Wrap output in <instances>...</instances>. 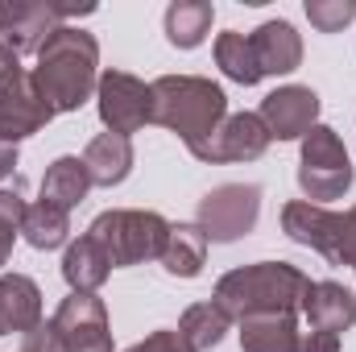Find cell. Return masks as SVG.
Returning <instances> with one entry per match:
<instances>
[{"label": "cell", "mask_w": 356, "mask_h": 352, "mask_svg": "<svg viewBox=\"0 0 356 352\" xmlns=\"http://www.w3.org/2000/svg\"><path fill=\"white\" fill-rule=\"evenodd\" d=\"M298 311L307 315V323H311L315 332L340 336V332L356 328V294L344 282H311Z\"/></svg>", "instance_id": "5bb4252c"}, {"label": "cell", "mask_w": 356, "mask_h": 352, "mask_svg": "<svg viewBox=\"0 0 356 352\" xmlns=\"http://www.w3.org/2000/svg\"><path fill=\"white\" fill-rule=\"evenodd\" d=\"M257 116L269 129V141H302L319 125V95L302 83H286L261 99Z\"/></svg>", "instance_id": "7c38bea8"}, {"label": "cell", "mask_w": 356, "mask_h": 352, "mask_svg": "<svg viewBox=\"0 0 356 352\" xmlns=\"http://www.w3.org/2000/svg\"><path fill=\"white\" fill-rule=\"evenodd\" d=\"M257 216H261V186L253 182H224L216 191H207L199 199V211H195V224L199 232L207 237V245H232L241 237H249L257 228Z\"/></svg>", "instance_id": "8992f818"}, {"label": "cell", "mask_w": 356, "mask_h": 352, "mask_svg": "<svg viewBox=\"0 0 356 352\" xmlns=\"http://www.w3.org/2000/svg\"><path fill=\"white\" fill-rule=\"evenodd\" d=\"M42 323V290L25 273H0V336H25Z\"/></svg>", "instance_id": "9a60e30c"}, {"label": "cell", "mask_w": 356, "mask_h": 352, "mask_svg": "<svg viewBox=\"0 0 356 352\" xmlns=\"http://www.w3.org/2000/svg\"><path fill=\"white\" fill-rule=\"evenodd\" d=\"M108 273H112V262H108V253L99 249L95 237L83 232L79 241L67 245V253H63V278H67L71 294H95L108 282Z\"/></svg>", "instance_id": "ac0fdd59"}, {"label": "cell", "mask_w": 356, "mask_h": 352, "mask_svg": "<svg viewBox=\"0 0 356 352\" xmlns=\"http://www.w3.org/2000/svg\"><path fill=\"white\" fill-rule=\"evenodd\" d=\"M17 170V145H4L0 141V178H8Z\"/></svg>", "instance_id": "1f68e13d"}, {"label": "cell", "mask_w": 356, "mask_h": 352, "mask_svg": "<svg viewBox=\"0 0 356 352\" xmlns=\"http://www.w3.org/2000/svg\"><path fill=\"white\" fill-rule=\"evenodd\" d=\"M294 352H340V336L332 332H298V349Z\"/></svg>", "instance_id": "4dcf8cb0"}, {"label": "cell", "mask_w": 356, "mask_h": 352, "mask_svg": "<svg viewBox=\"0 0 356 352\" xmlns=\"http://www.w3.org/2000/svg\"><path fill=\"white\" fill-rule=\"evenodd\" d=\"M203 262H207V237L199 232V224H170V241H166V253H162L166 273L199 278Z\"/></svg>", "instance_id": "603a6c76"}, {"label": "cell", "mask_w": 356, "mask_h": 352, "mask_svg": "<svg viewBox=\"0 0 356 352\" xmlns=\"http://www.w3.org/2000/svg\"><path fill=\"white\" fill-rule=\"evenodd\" d=\"M307 17L319 33H340L356 17V0H307Z\"/></svg>", "instance_id": "4316f807"}, {"label": "cell", "mask_w": 356, "mask_h": 352, "mask_svg": "<svg viewBox=\"0 0 356 352\" xmlns=\"http://www.w3.org/2000/svg\"><path fill=\"white\" fill-rule=\"evenodd\" d=\"M13 67H21V58H17V54H13V50H8L4 42H0V75H8Z\"/></svg>", "instance_id": "d6a6232c"}, {"label": "cell", "mask_w": 356, "mask_h": 352, "mask_svg": "<svg viewBox=\"0 0 356 352\" xmlns=\"http://www.w3.org/2000/svg\"><path fill=\"white\" fill-rule=\"evenodd\" d=\"M216 67H220L232 83H241V88H257V83H261L253 42H249V33H241V29H228V33L216 38Z\"/></svg>", "instance_id": "cb8c5ba5"}, {"label": "cell", "mask_w": 356, "mask_h": 352, "mask_svg": "<svg viewBox=\"0 0 356 352\" xmlns=\"http://www.w3.org/2000/svg\"><path fill=\"white\" fill-rule=\"evenodd\" d=\"M25 352H67L63 336L54 332V323H38L33 332H25Z\"/></svg>", "instance_id": "f1b7e54d"}, {"label": "cell", "mask_w": 356, "mask_h": 352, "mask_svg": "<svg viewBox=\"0 0 356 352\" xmlns=\"http://www.w3.org/2000/svg\"><path fill=\"white\" fill-rule=\"evenodd\" d=\"M228 328H232V319H228L216 303H195V307H186L182 319H178V336H182L195 352L216 349V344L228 336Z\"/></svg>", "instance_id": "d4e9b609"}, {"label": "cell", "mask_w": 356, "mask_h": 352, "mask_svg": "<svg viewBox=\"0 0 356 352\" xmlns=\"http://www.w3.org/2000/svg\"><path fill=\"white\" fill-rule=\"evenodd\" d=\"M25 199L17 191H0V265H8L13 257V241L21 232V220H25Z\"/></svg>", "instance_id": "484cf974"}, {"label": "cell", "mask_w": 356, "mask_h": 352, "mask_svg": "<svg viewBox=\"0 0 356 352\" xmlns=\"http://www.w3.org/2000/svg\"><path fill=\"white\" fill-rule=\"evenodd\" d=\"M50 323L63 336V349L67 352H112L108 307L95 294H67Z\"/></svg>", "instance_id": "30bf717a"}, {"label": "cell", "mask_w": 356, "mask_h": 352, "mask_svg": "<svg viewBox=\"0 0 356 352\" xmlns=\"http://www.w3.org/2000/svg\"><path fill=\"white\" fill-rule=\"evenodd\" d=\"M88 237L99 241L112 269H124V265H141V262H162L166 241H170V220L158 216V211L112 207V211H99L91 220Z\"/></svg>", "instance_id": "277c9868"}, {"label": "cell", "mask_w": 356, "mask_h": 352, "mask_svg": "<svg viewBox=\"0 0 356 352\" xmlns=\"http://www.w3.org/2000/svg\"><path fill=\"white\" fill-rule=\"evenodd\" d=\"M50 120H54V112L38 95L33 75L25 67H13L8 75H0V141L4 145H17V141L33 137Z\"/></svg>", "instance_id": "9c48e42d"}, {"label": "cell", "mask_w": 356, "mask_h": 352, "mask_svg": "<svg viewBox=\"0 0 356 352\" xmlns=\"http://www.w3.org/2000/svg\"><path fill=\"white\" fill-rule=\"evenodd\" d=\"M91 191V178H88V166H83V158H58V162H50L46 166V175H42V203H54V207H63V211H71V207H79L83 199H88Z\"/></svg>", "instance_id": "d6986e66"}, {"label": "cell", "mask_w": 356, "mask_h": 352, "mask_svg": "<svg viewBox=\"0 0 356 352\" xmlns=\"http://www.w3.org/2000/svg\"><path fill=\"white\" fill-rule=\"evenodd\" d=\"M269 150V129L261 125L257 112H232L224 116V125L203 137L199 145H191V154L199 162H257Z\"/></svg>", "instance_id": "8fae6325"}, {"label": "cell", "mask_w": 356, "mask_h": 352, "mask_svg": "<svg viewBox=\"0 0 356 352\" xmlns=\"http://www.w3.org/2000/svg\"><path fill=\"white\" fill-rule=\"evenodd\" d=\"M311 278L290 262H257L241 265L216 282V307L228 319H249V315H298L302 294Z\"/></svg>", "instance_id": "7a4b0ae2"}, {"label": "cell", "mask_w": 356, "mask_h": 352, "mask_svg": "<svg viewBox=\"0 0 356 352\" xmlns=\"http://www.w3.org/2000/svg\"><path fill=\"white\" fill-rule=\"evenodd\" d=\"M340 228H344V216L332 211V207H319V203H307V199H294V203L282 207V232L290 241L323 253L332 265L340 257Z\"/></svg>", "instance_id": "4fadbf2b"}, {"label": "cell", "mask_w": 356, "mask_h": 352, "mask_svg": "<svg viewBox=\"0 0 356 352\" xmlns=\"http://www.w3.org/2000/svg\"><path fill=\"white\" fill-rule=\"evenodd\" d=\"M95 108L108 133H137L145 125H154V91L129 71H104L99 88H95Z\"/></svg>", "instance_id": "ba28073f"}, {"label": "cell", "mask_w": 356, "mask_h": 352, "mask_svg": "<svg viewBox=\"0 0 356 352\" xmlns=\"http://www.w3.org/2000/svg\"><path fill=\"white\" fill-rule=\"evenodd\" d=\"M298 323L294 315H249L241 319V352H294Z\"/></svg>", "instance_id": "44dd1931"}, {"label": "cell", "mask_w": 356, "mask_h": 352, "mask_svg": "<svg viewBox=\"0 0 356 352\" xmlns=\"http://www.w3.org/2000/svg\"><path fill=\"white\" fill-rule=\"evenodd\" d=\"M149 91H154V125L178 133L186 150L211 137L228 116L224 88L203 75H162L149 83Z\"/></svg>", "instance_id": "3957f363"}, {"label": "cell", "mask_w": 356, "mask_h": 352, "mask_svg": "<svg viewBox=\"0 0 356 352\" xmlns=\"http://www.w3.org/2000/svg\"><path fill=\"white\" fill-rule=\"evenodd\" d=\"M21 237L33 245V249H63L67 237H71V211L54 207V203H29L25 207V220H21Z\"/></svg>", "instance_id": "7402d4cb"}, {"label": "cell", "mask_w": 356, "mask_h": 352, "mask_svg": "<svg viewBox=\"0 0 356 352\" xmlns=\"http://www.w3.org/2000/svg\"><path fill=\"white\" fill-rule=\"evenodd\" d=\"M83 166H88L91 186H116L133 170V141L120 133H99L91 137L83 150Z\"/></svg>", "instance_id": "e0dca14e"}, {"label": "cell", "mask_w": 356, "mask_h": 352, "mask_svg": "<svg viewBox=\"0 0 356 352\" xmlns=\"http://www.w3.org/2000/svg\"><path fill=\"white\" fill-rule=\"evenodd\" d=\"M249 42H253L261 79L266 75H290L302 63V38H298V29L290 21H266V25H257L249 33Z\"/></svg>", "instance_id": "2e32d148"}, {"label": "cell", "mask_w": 356, "mask_h": 352, "mask_svg": "<svg viewBox=\"0 0 356 352\" xmlns=\"http://www.w3.org/2000/svg\"><path fill=\"white\" fill-rule=\"evenodd\" d=\"M211 21H216L211 0H175L166 8V42L178 50H195L211 33Z\"/></svg>", "instance_id": "ffe728a7"}, {"label": "cell", "mask_w": 356, "mask_h": 352, "mask_svg": "<svg viewBox=\"0 0 356 352\" xmlns=\"http://www.w3.org/2000/svg\"><path fill=\"white\" fill-rule=\"evenodd\" d=\"M336 265H353L356 269V207L344 211V228H340V257Z\"/></svg>", "instance_id": "f546056e"}, {"label": "cell", "mask_w": 356, "mask_h": 352, "mask_svg": "<svg viewBox=\"0 0 356 352\" xmlns=\"http://www.w3.org/2000/svg\"><path fill=\"white\" fill-rule=\"evenodd\" d=\"M95 13V4H54V0H8L0 4V42L21 58L38 54L46 38L63 25V17Z\"/></svg>", "instance_id": "52a82bcc"}, {"label": "cell", "mask_w": 356, "mask_h": 352, "mask_svg": "<svg viewBox=\"0 0 356 352\" xmlns=\"http://www.w3.org/2000/svg\"><path fill=\"white\" fill-rule=\"evenodd\" d=\"M29 75L54 116L79 112L99 88V42L79 25H58L38 50V67Z\"/></svg>", "instance_id": "6da1fadb"}, {"label": "cell", "mask_w": 356, "mask_h": 352, "mask_svg": "<svg viewBox=\"0 0 356 352\" xmlns=\"http://www.w3.org/2000/svg\"><path fill=\"white\" fill-rule=\"evenodd\" d=\"M129 352H195V349L178 336V328H162V332H149L141 344H133Z\"/></svg>", "instance_id": "83f0119b"}, {"label": "cell", "mask_w": 356, "mask_h": 352, "mask_svg": "<svg viewBox=\"0 0 356 352\" xmlns=\"http://www.w3.org/2000/svg\"><path fill=\"white\" fill-rule=\"evenodd\" d=\"M353 158H348L340 133L332 125H315L298 150V186H302L307 203L327 207L332 199H340L353 186Z\"/></svg>", "instance_id": "5b68a950"}, {"label": "cell", "mask_w": 356, "mask_h": 352, "mask_svg": "<svg viewBox=\"0 0 356 352\" xmlns=\"http://www.w3.org/2000/svg\"><path fill=\"white\" fill-rule=\"evenodd\" d=\"M21 352H25V349H21Z\"/></svg>", "instance_id": "836d02e7"}]
</instances>
